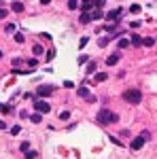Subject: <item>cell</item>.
I'll use <instances>...</instances> for the list:
<instances>
[{
    "instance_id": "6",
    "label": "cell",
    "mask_w": 157,
    "mask_h": 159,
    "mask_svg": "<svg viewBox=\"0 0 157 159\" xmlns=\"http://www.w3.org/2000/svg\"><path fill=\"white\" fill-rule=\"evenodd\" d=\"M119 9H117V11H110V13H106V15H104V19H106V21H117V15H119Z\"/></svg>"
},
{
    "instance_id": "27",
    "label": "cell",
    "mask_w": 157,
    "mask_h": 159,
    "mask_svg": "<svg viewBox=\"0 0 157 159\" xmlns=\"http://www.w3.org/2000/svg\"><path fill=\"white\" fill-rule=\"evenodd\" d=\"M7 15H9V13L4 11V9H0V21H2V19H4V17H7Z\"/></svg>"
},
{
    "instance_id": "23",
    "label": "cell",
    "mask_w": 157,
    "mask_h": 159,
    "mask_svg": "<svg viewBox=\"0 0 157 159\" xmlns=\"http://www.w3.org/2000/svg\"><path fill=\"white\" fill-rule=\"evenodd\" d=\"M15 43H19V45L25 43V36H24V34H15Z\"/></svg>"
},
{
    "instance_id": "20",
    "label": "cell",
    "mask_w": 157,
    "mask_h": 159,
    "mask_svg": "<svg viewBox=\"0 0 157 159\" xmlns=\"http://www.w3.org/2000/svg\"><path fill=\"white\" fill-rule=\"evenodd\" d=\"M19 151H21V153H28V151H30V144H28V142H21V144H19Z\"/></svg>"
},
{
    "instance_id": "12",
    "label": "cell",
    "mask_w": 157,
    "mask_h": 159,
    "mask_svg": "<svg viewBox=\"0 0 157 159\" xmlns=\"http://www.w3.org/2000/svg\"><path fill=\"white\" fill-rule=\"evenodd\" d=\"M30 121H32V123H40V121H43V115H38V112H34V115L30 117Z\"/></svg>"
},
{
    "instance_id": "21",
    "label": "cell",
    "mask_w": 157,
    "mask_h": 159,
    "mask_svg": "<svg viewBox=\"0 0 157 159\" xmlns=\"http://www.w3.org/2000/svg\"><path fill=\"white\" fill-rule=\"evenodd\" d=\"M68 9H70V11L79 9V2H76V0H70V2H68Z\"/></svg>"
},
{
    "instance_id": "30",
    "label": "cell",
    "mask_w": 157,
    "mask_h": 159,
    "mask_svg": "<svg viewBox=\"0 0 157 159\" xmlns=\"http://www.w3.org/2000/svg\"><path fill=\"white\" fill-rule=\"evenodd\" d=\"M0 57H2V51H0Z\"/></svg>"
},
{
    "instance_id": "15",
    "label": "cell",
    "mask_w": 157,
    "mask_h": 159,
    "mask_svg": "<svg viewBox=\"0 0 157 159\" xmlns=\"http://www.w3.org/2000/svg\"><path fill=\"white\" fill-rule=\"evenodd\" d=\"M106 79H109V74H106V72H100V74H96V81H98V83H102V81H106Z\"/></svg>"
},
{
    "instance_id": "31",
    "label": "cell",
    "mask_w": 157,
    "mask_h": 159,
    "mask_svg": "<svg viewBox=\"0 0 157 159\" xmlns=\"http://www.w3.org/2000/svg\"><path fill=\"white\" fill-rule=\"evenodd\" d=\"M0 108H2V106H0Z\"/></svg>"
},
{
    "instance_id": "10",
    "label": "cell",
    "mask_w": 157,
    "mask_h": 159,
    "mask_svg": "<svg viewBox=\"0 0 157 159\" xmlns=\"http://www.w3.org/2000/svg\"><path fill=\"white\" fill-rule=\"evenodd\" d=\"M132 45H134V47L142 45V38H140V34H132Z\"/></svg>"
},
{
    "instance_id": "13",
    "label": "cell",
    "mask_w": 157,
    "mask_h": 159,
    "mask_svg": "<svg viewBox=\"0 0 157 159\" xmlns=\"http://www.w3.org/2000/svg\"><path fill=\"white\" fill-rule=\"evenodd\" d=\"M127 47H130V40H127V38H121L119 40V49H127Z\"/></svg>"
},
{
    "instance_id": "1",
    "label": "cell",
    "mask_w": 157,
    "mask_h": 159,
    "mask_svg": "<svg viewBox=\"0 0 157 159\" xmlns=\"http://www.w3.org/2000/svg\"><path fill=\"white\" fill-rule=\"evenodd\" d=\"M96 121H98V123H102V125H109V123L119 121V115H117V112H110V110L104 108V110H100V112H98Z\"/></svg>"
},
{
    "instance_id": "28",
    "label": "cell",
    "mask_w": 157,
    "mask_h": 159,
    "mask_svg": "<svg viewBox=\"0 0 157 159\" xmlns=\"http://www.w3.org/2000/svg\"><path fill=\"white\" fill-rule=\"evenodd\" d=\"M25 159H34V153H30V151H28V153H25Z\"/></svg>"
},
{
    "instance_id": "19",
    "label": "cell",
    "mask_w": 157,
    "mask_h": 159,
    "mask_svg": "<svg viewBox=\"0 0 157 159\" xmlns=\"http://www.w3.org/2000/svg\"><path fill=\"white\" fill-rule=\"evenodd\" d=\"M91 7H94V2H83V4H81V9H83V13H87L89 9H91Z\"/></svg>"
},
{
    "instance_id": "26",
    "label": "cell",
    "mask_w": 157,
    "mask_h": 159,
    "mask_svg": "<svg viewBox=\"0 0 157 159\" xmlns=\"http://www.w3.org/2000/svg\"><path fill=\"white\" fill-rule=\"evenodd\" d=\"M132 13H140V4H132V9H130Z\"/></svg>"
},
{
    "instance_id": "9",
    "label": "cell",
    "mask_w": 157,
    "mask_h": 159,
    "mask_svg": "<svg viewBox=\"0 0 157 159\" xmlns=\"http://www.w3.org/2000/svg\"><path fill=\"white\" fill-rule=\"evenodd\" d=\"M11 9H13L15 13H21V11L25 9V7H24V2H13V4H11Z\"/></svg>"
},
{
    "instance_id": "18",
    "label": "cell",
    "mask_w": 157,
    "mask_h": 159,
    "mask_svg": "<svg viewBox=\"0 0 157 159\" xmlns=\"http://www.w3.org/2000/svg\"><path fill=\"white\" fill-rule=\"evenodd\" d=\"M109 40H110V36H104V38H100V40H98V45H100V47H106V45H109Z\"/></svg>"
},
{
    "instance_id": "16",
    "label": "cell",
    "mask_w": 157,
    "mask_h": 159,
    "mask_svg": "<svg viewBox=\"0 0 157 159\" xmlns=\"http://www.w3.org/2000/svg\"><path fill=\"white\" fill-rule=\"evenodd\" d=\"M96 72V61H89V66H87V74H94Z\"/></svg>"
},
{
    "instance_id": "5",
    "label": "cell",
    "mask_w": 157,
    "mask_h": 159,
    "mask_svg": "<svg viewBox=\"0 0 157 159\" xmlns=\"http://www.w3.org/2000/svg\"><path fill=\"white\" fill-rule=\"evenodd\" d=\"M145 142H146V140H145V136L140 134L138 138H134V140H132V144H130V147H132L134 151H138V148H142V144H145Z\"/></svg>"
},
{
    "instance_id": "7",
    "label": "cell",
    "mask_w": 157,
    "mask_h": 159,
    "mask_svg": "<svg viewBox=\"0 0 157 159\" xmlns=\"http://www.w3.org/2000/svg\"><path fill=\"white\" fill-rule=\"evenodd\" d=\"M117 61H119V53H113V55L106 57V66H115Z\"/></svg>"
},
{
    "instance_id": "24",
    "label": "cell",
    "mask_w": 157,
    "mask_h": 159,
    "mask_svg": "<svg viewBox=\"0 0 157 159\" xmlns=\"http://www.w3.org/2000/svg\"><path fill=\"white\" fill-rule=\"evenodd\" d=\"M60 119H62V121H66V119H70V112H68V110H64V112H60Z\"/></svg>"
},
{
    "instance_id": "25",
    "label": "cell",
    "mask_w": 157,
    "mask_h": 159,
    "mask_svg": "<svg viewBox=\"0 0 157 159\" xmlns=\"http://www.w3.org/2000/svg\"><path fill=\"white\" fill-rule=\"evenodd\" d=\"M19 132H21V127H19V125H15V127H11V134L15 136V134H19Z\"/></svg>"
},
{
    "instance_id": "22",
    "label": "cell",
    "mask_w": 157,
    "mask_h": 159,
    "mask_svg": "<svg viewBox=\"0 0 157 159\" xmlns=\"http://www.w3.org/2000/svg\"><path fill=\"white\" fill-rule=\"evenodd\" d=\"M102 17H104V15H102L100 11H94V13H91V19H94V21H96V19H102Z\"/></svg>"
},
{
    "instance_id": "17",
    "label": "cell",
    "mask_w": 157,
    "mask_h": 159,
    "mask_svg": "<svg viewBox=\"0 0 157 159\" xmlns=\"http://www.w3.org/2000/svg\"><path fill=\"white\" fill-rule=\"evenodd\" d=\"M34 55H43V53H45V49H43V47H40V45H34Z\"/></svg>"
},
{
    "instance_id": "3",
    "label": "cell",
    "mask_w": 157,
    "mask_h": 159,
    "mask_svg": "<svg viewBox=\"0 0 157 159\" xmlns=\"http://www.w3.org/2000/svg\"><path fill=\"white\" fill-rule=\"evenodd\" d=\"M34 108H36L38 115H47L49 110H51V104L45 102V100H36V102H34Z\"/></svg>"
},
{
    "instance_id": "14",
    "label": "cell",
    "mask_w": 157,
    "mask_h": 159,
    "mask_svg": "<svg viewBox=\"0 0 157 159\" xmlns=\"http://www.w3.org/2000/svg\"><path fill=\"white\" fill-rule=\"evenodd\" d=\"M142 45H145V47H151V45H155V38H142Z\"/></svg>"
},
{
    "instance_id": "11",
    "label": "cell",
    "mask_w": 157,
    "mask_h": 159,
    "mask_svg": "<svg viewBox=\"0 0 157 159\" xmlns=\"http://www.w3.org/2000/svg\"><path fill=\"white\" fill-rule=\"evenodd\" d=\"M89 21H94L91 15H89V13H81V24H89Z\"/></svg>"
},
{
    "instance_id": "4",
    "label": "cell",
    "mask_w": 157,
    "mask_h": 159,
    "mask_svg": "<svg viewBox=\"0 0 157 159\" xmlns=\"http://www.w3.org/2000/svg\"><path fill=\"white\" fill-rule=\"evenodd\" d=\"M51 93H53V87H51V85H38L36 96H38L40 100H43V98H47V96H51Z\"/></svg>"
},
{
    "instance_id": "8",
    "label": "cell",
    "mask_w": 157,
    "mask_h": 159,
    "mask_svg": "<svg viewBox=\"0 0 157 159\" xmlns=\"http://www.w3.org/2000/svg\"><path fill=\"white\" fill-rule=\"evenodd\" d=\"M76 93H79V98H89V89L87 87H79Z\"/></svg>"
},
{
    "instance_id": "29",
    "label": "cell",
    "mask_w": 157,
    "mask_h": 159,
    "mask_svg": "<svg viewBox=\"0 0 157 159\" xmlns=\"http://www.w3.org/2000/svg\"><path fill=\"white\" fill-rule=\"evenodd\" d=\"M0 129H7V123L4 121H0Z\"/></svg>"
},
{
    "instance_id": "2",
    "label": "cell",
    "mask_w": 157,
    "mask_h": 159,
    "mask_svg": "<svg viewBox=\"0 0 157 159\" xmlns=\"http://www.w3.org/2000/svg\"><path fill=\"white\" fill-rule=\"evenodd\" d=\"M123 100L130 102V104H140L142 102V91L140 89H127V91H123Z\"/></svg>"
}]
</instances>
